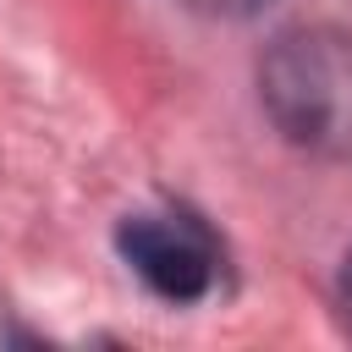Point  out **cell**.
<instances>
[{"instance_id": "cell-3", "label": "cell", "mask_w": 352, "mask_h": 352, "mask_svg": "<svg viewBox=\"0 0 352 352\" xmlns=\"http://www.w3.org/2000/svg\"><path fill=\"white\" fill-rule=\"evenodd\" d=\"M182 6H192V11H204V16H253V11H264L270 0H182Z\"/></svg>"}, {"instance_id": "cell-1", "label": "cell", "mask_w": 352, "mask_h": 352, "mask_svg": "<svg viewBox=\"0 0 352 352\" xmlns=\"http://www.w3.org/2000/svg\"><path fill=\"white\" fill-rule=\"evenodd\" d=\"M258 99L297 148L352 160V33H280L258 66Z\"/></svg>"}, {"instance_id": "cell-2", "label": "cell", "mask_w": 352, "mask_h": 352, "mask_svg": "<svg viewBox=\"0 0 352 352\" xmlns=\"http://www.w3.org/2000/svg\"><path fill=\"white\" fill-rule=\"evenodd\" d=\"M126 270L165 302H198L220 280V248L192 214H132L116 231Z\"/></svg>"}, {"instance_id": "cell-4", "label": "cell", "mask_w": 352, "mask_h": 352, "mask_svg": "<svg viewBox=\"0 0 352 352\" xmlns=\"http://www.w3.org/2000/svg\"><path fill=\"white\" fill-rule=\"evenodd\" d=\"M341 302H346V319H352V258H346V280H341Z\"/></svg>"}]
</instances>
